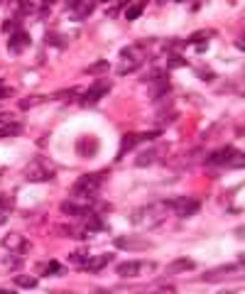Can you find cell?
Wrapping results in <instances>:
<instances>
[{
	"mask_svg": "<svg viewBox=\"0 0 245 294\" xmlns=\"http://www.w3.org/2000/svg\"><path fill=\"white\" fill-rule=\"evenodd\" d=\"M106 176L108 172H93V174H84L79 176L76 181H74V196H81L86 204H91L93 196L101 191V186H103V181H106Z\"/></svg>",
	"mask_w": 245,
	"mask_h": 294,
	"instance_id": "1",
	"label": "cell"
},
{
	"mask_svg": "<svg viewBox=\"0 0 245 294\" xmlns=\"http://www.w3.org/2000/svg\"><path fill=\"white\" fill-rule=\"evenodd\" d=\"M167 206L169 204H152V206H142L140 211L132 213V223L137 226H147V228H154L162 223L164 213H167Z\"/></svg>",
	"mask_w": 245,
	"mask_h": 294,
	"instance_id": "2",
	"label": "cell"
},
{
	"mask_svg": "<svg viewBox=\"0 0 245 294\" xmlns=\"http://www.w3.org/2000/svg\"><path fill=\"white\" fill-rule=\"evenodd\" d=\"M52 176H54V164L42 157L32 159L25 169V179H30V181H49Z\"/></svg>",
	"mask_w": 245,
	"mask_h": 294,
	"instance_id": "3",
	"label": "cell"
},
{
	"mask_svg": "<svg viewBox=\"0 0 245 294\" xmlns=\"http://www.w3.org/2000/svg\"><path fill=\"white\" fill-rule=\"evenodd\" d=\"M154 265H157V263H140V260H125V263H118V265H116V272H118L121 277H137V275H142L145 270H147V272H152Z\"/></svg>",
	"mask_w": 245,
	"mask_h": 294,
	"instance_id": "4",
	"label": "cell"
},
{
	"mask_svg": "<svg viewBox=\"0 0 245 294\" xmlns=\"http://www.w3.org/2000/svg\"><path fill=\"white\" fill-rule=\"evenodd\" d=\"M169 206H172V211L179 216V218H189V216H194V213H199L201 211V201L199 199H186V196H182V199H177V201H169Z\"/></svg>",
	"mask_w": 245,
	"mask_h": 294,
	"instance_id": "5",
	"label": "cell"
},
{
	"mask_svg": "<svg viewBox=\"0 0 245 294\" xmlns=\"http://www.w3.org/2000/svg\"><path fill=\"white\" fill-rule=\"evenodd\" d=\"M150 245L152 243L142 235H121V238H116V248H121V250H147Z\"/></svg>",
	"mask_w": 245,
	"mask_h": 294,
	"instance_id": "6",
	"label": "cell"
},
{
	"mask_svg": "<svg viewBox=\"0 0 245 294\" xmlns=\"http://www.w3.org/2000/svg\"><path fill=\"white\" fill-rule=\"evenodd\" d=\"M2 245L7 248V250H12V253H17V255H25L27 250L32 248V243L25 238V235H20V233H10V235H5L2 238Z\"/></svg>",
	"mask_w": 245,
	"mask_h": 294,
	"instance_id": "7",
	"label": "cell"
},
{
	"mask_svg": "<svg viewBox=\"0 0 245 294\" xmlns=\"http://www.w3.org/2000/svg\"><path fill=\"white\" fill-rule=\"evenodd\" d=\"M238 272V265H221V267H214V270H206L204 272V282H221L231 275Z\"/></svg>",
	"mask_w": 245,
	"mask_h": 294,
	"instance_id": "8",
	"label": "cell"
},
{
	"mask_svg": "<svg viewBox=\"0 0 245 294\" xmlns=\"http://www.w3.org/2000/svg\"><path fill=\"white\" fill-rule=\"evenodd\" d=\"M108 91H111V81H98V84H93V86L86 91V96L81 98V103H84V106H93V103H96L101 96H106Z\"/></svg>",
	"mask_w": 245,
	"mask_h": 294,
	"instance_id": "9",
	"label": "cell"
},
{
	"mask_svg": "<svg viewBox=\"0 0 245 294\" xmlns=\"http://www.w3.org/2000/svg\"><path fill=\"white\" fill-rule=\"evenodd\" d=\"M108 263H113V255H111V253H103V255L89 258L86 263L81 265V270H86V272H101V270H103Z\"/></svg>",
	"mask_w": 245,
	"mask_h": 294,
	"instance_id": "10",
	"label": "cell"
},
{
	"mask_svg": "<svg viewBox=\"0 0 245 294\" xmlns=\"http://www.w3.org/2000/svg\"><path fill=\"white\" fill-rule=\"evenodd\" d=\"M194 267H196V263L191 258H177V260H172V263L164 267V272L167 275H179V272H189Z\"/></svg>",
	"mask_w": 245,
	"mask_h": 294,
	"instance_id": "11",
	"label": "cell"
},
{
	"mask_svg": "<svg viewBox=\"0 0 245 294\" xmlns=\"http://www.w3.org/2000/svg\"><path fill=\"white\" fill-rule=\"evenodd\" d=\"M93 208L89 204H76V201H64L61 204V213L66 216H89Z\"/></svg>",
	"mask_w": 245,
	"mask_h": 294,
	"instance_id": "12",
	"label": "cell"
},
{
	"mask_svg": "<svg viewBox=\"0 0 245 294\" xmlns=\"http://www.w3.org/2000/svg\"><path fill=\"white\" fill-rule=\"evenodd\" d=\"M76 152H79L81 157H93V154L98 152V140H96V138H81V140L76 143Z\"/></svg>",
	"mask_w": 245,
	"mask_h": 294,
	"instance_id": "13",
	"label": "cell"
},
{
	"mask_svg": "<svg viewBox=\"0 0 245 294\" xmlns=\"http://www.w3.org/2000/svg\"><path fill=\"white\" fill-rule=\"evenodd\" d=\"M27 44H30V34H27V32H22V29H15V32H12V37H10V49L22 52V47H27Z\"/></svg>",
	"mask_w": 245,
	"mask_h": 294,
	"instance_id": "14",
	"label": "cell"
},
{
	"mask_svg": "<svg viewBox=\"0 0 245 294\" xmlns=\"http://www.w3.org/2000/svg\"><path fill=\"white\" fill-rule=\"evenodd\" d=\"M69 7H74L76 12H74V17H86V15H91L93 12V2L91 0H76L74 5H69Z\"/></svg>",
	"mask_w": 245,
	"mask_h": 294,
	"instance_id": "15",
	"label": "cell"
},
{
	"mask_svg": "<svg viewBox=\"0 0 245 294\" xmlns=\"http://www.w3.org/2000/svg\"><path fill=\"white\" fill-rule=\"evenodd\" d=\"M59 272H61V263H59V260L42 263V267H39V275H44V277H54V275H59Z\"/></svg>",
	"mask_w": 245,
	"mask_h": 294,
	"instance_id": "16",
	"label": "cell"
},
{
	"mask_svg": "<svg viewBox=\"0 0 245 294\" xmlns=\"http://www.w3.org/2000/svg\"><path fill=\"white\" fill-rule=\"evenodd\" d=\"M47 98L44 96H27V98H22L17 106L22 108V111H30V108H34V106H39V103H44Z\"/></svg>",
	"mask_w": 245,
	"mask_h": 294,
	"instance_id": "17",
	"label": "cell"
},
{
	"mask_svg": "<svg viewBox=\"0 0 245 294\" xmlns=\"http://www.w3.org/2000/svg\"><path fill=\"white\" fill-rule=\"evenodd\" d=\"M20 133H22L20 123H7L5 128H0V138H12V135H20Z\"/></svg>",
	"mask_w": 245,
	"mask_h": 294,
	"instance_id": "18",
	"label": "cell"
},
{
	"mask_svg": "<svg viewBox=\"0 0 245 294\" xmlns=\"http://www.w3.org/2000/svg\"><path fill=\"white\" fill-rule=\"evenodd\" d=\"M15 285L22 287V290H34V287H37V280H34V277H27V275H17V277H15Z\"/></svg>",
	"mask_w": 245,
	"mask_h": 294,
	"instance_id": "19",
	"label": "cell"
},
{
	"mask_svg": "<svg viewBox=\"0 0 245 294\" xmlns=\"http://www.w3.org/2000/svg\"><path fill=\"white\" fill-rule=\"evenodd\" d=\"M137 140H140V135H125L122 143H121V152H118V157H122L127 149H132V145H135Z\"/></svg>",
	"mask_w": 245,
	"mask_h": 294,
	"instance_id": "20",
	"label": "cell"
},
{
	"mask_svg": "<svg viewBox=\"0 0 245 294\" xmlns=\"http://www.w3.org/2000/svg\"><path fill=\"white\" fill-rule=\"evenodd\" d=\"M111 69V64L108 61H96V64H91L89 69H86V74H93V76H98V74H106Z\"/></svg>",
	"mask_w": 245,
	"mask_h": 294,
	"instance_id": "21",
	"label": "cell"
},
{
	"mask_svg": "<svg viewBox=\"0 0 245 294\" xmlns=\"http://www.w3.org/2000/svg\"><path fill=\"white\" fill-rule=\"evenodd\" d=\"M69 260L76 265H84L86 260H89V248H81V250H76V253H71L69 255Z\"/></svg>",
	"mask_w": 245,
	"mask_h": 294,
	"instance_id": "22",
	"label": "cell"
},
{
	"mask_svg": "<svg viewBox=\"0 0 245 294\" xmlns=\"http://www.w3.org/2000/svg\"><path fill=\"white\" fill-rule=\"evenodd\" d=\"M154 157H157V152L154 149H150V152H142L140 157H137V167H145V164H150V162H154Z\"/></svg>",
	"mask_w": 245,
	"mask_h": 294,
	"instance_id": "23",
	"label": "cell"
},
{
	"mask_svg": "<svg viewBox=\"0 0 245 294\" xmlns=\"http://www.w3.org/2000/svg\"><path fill=\"white\" fill-rule=\"evenodd\" d=\"M140 12H142V2L130 5V7L125 10V17H127V20H135V17H140Z\"/></svg>",
	"mask_w": 245,
	"mask_h": 294,
	"instance_id": "24",
	"label": "cell"
},
{
	"mask_svg": "<svg viewBox=\"0 0 245 294\" xmlns=\"http://www.w3.org/2000/svg\"><path fill=\"white\" fill-rule=\"evenodd\" d=\"M142 294H177V290L174 287H157L152 292H142Z\"/></svg>",
	"mask_w": 245,
	"mask_h": 294,
	"instance_id": "25",
	"label": "cell"
},
{
	"mask_svg": "<svg viewBox=\"0 0 245 294\" xmlns=\"http://www.w3.org/2000/svg\"><path fill=\"white\" fill-rule=\"evenodd\" d=\"M12 93H15V88H7V86H2V84H0V98H10Z\"/></svg>",
	"mask_w": 245,
	"mask_h": 294,
	"instance_id": "26",
	"label": "cell"
},
{
	"mask_svg": "<svg viewBox=\"0 0 245 294\" xmlns=\"http://www.w3.org/2000/svg\"><path fill=\"white\" fill-rule=\"evenodd\" d=\"M199 76H201V79H214V74H211V71H199Z\"/></svg>",
	"mask_w": 245,
	"mask_h": 294,
	"instance_id": "27",
	"label": "cell"
},
{
	"mask_svg": "<svg viewBox=\"0 0 245 294\" xmlns=\"http://www.w3.org/2000/svg\"><path fill=\"white\" fill-rule=\"evenodd\" d=\"M5 218H7V213H2V211H0V226L5 223Z\"/></svg>",
	"mask_w": 245,
	"mask_h": 294,
	"instance_id": "28",
	"label": "cell"
},
{
	"mask_svg": "<svg viewBox=\"0 0 245 294\" xmlns=\"http://www.w3.org/2000/svg\"><path fill=\"white\" fill-rule=\"evenodd\" d=\"M44 2H52V0H44Z\"/></svg>",
	"mask_w": 245,
	"mask_h": 294,
	"instance_id": "29",
	"label": "cell"
}]
</instances>
